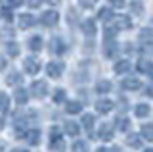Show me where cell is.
Segmentation results:
<instances>
[{
  "instance_id": "cell-6",
  "label": "cell",
  "mask_w": 153,
  "mask_h": 152,
  "mask_svg": "<svg viewBox=\"0 0 153 152\" xmlns=\"http://www.w3.org/2000/svg\"><path fill=\"white\" fill-rule=\"evenodd\" d=\"M17 25H19V29H29L31 25H35V17H33V14H19Z\"/></svg>"
},
{
  "instance_id": "cell-5",
  "label": "cell",
  "mask_w": 153,
  "mask_h": 152,
  "mask_svg": "<svg viewBox=\"0 0 153 152\" xmlns=\"http://www.w3.org/2000/svg\"><path fill=\"white\" fill-rule=\"evenodd\" d=\"M111 20H113V23H115V29H124V31H126V29H130V27H132V21H130V17H128V16H113L111 17Z\"/></svg>"
},
{
  "instance_id": "cell-44",
  "label": "cell",
  "mask_w": 153,
  "mask_h": 152,
  "mask_svg": "<svg viewBox=\"0 0 153 152\" xmlns=\"http://www.w3.org/2000/svg\"><path fill=\"white\" fill-rule=\"evenodd\" d=\"M16 152H27V150H23V148H19V150H16Z\"/></svg>"
},
{
  "instance_id": "cell-25",
  "label": "cell",
  "mask_w": 153,
  "mask_h": 152,
  "mask_svg": "<svg viewBox=\"0 0 153 152\" xmlns=\"http://www.w3.org/2000/svg\"><path fill=\"white\" fill-rule=\"evenodd\" d=\"M10 110V98L8 94L0 93V112H8Z\"/></svg>"
},
{
  "instance_id": "cell-3",
  "label": "cell",
  "mask_w": 153,
  "mask_h": 152,
  "mask_svg": "<svg viewBox=\"0 0 153 152\" xmlns=\"http://www.w3.org/2000/svg\"><path fill=\"white\" fill-rule=\"evenodd\" d=\"M31 93L35 94L36 98H42L48 94V83L46 81H35L31 85Z\"/></svg>"
},
{
  "instance_id": "cell-29",
  "label": "cell",
  "mask_w": 153,
  "mask_h": 152,
  "mask_svg": "<svg viewBox=\"0 0 153 152\" xmlns=\"http://www.w3.org/2000/svg\"><path fill=\"white\" fill-rule=\"evenodd\" d=\"M128 125H130L128 117H119V120H117V127H119V131H126V129H128Z\"/></svg>"
},
{
  "instance_id": "cell-19",
  "label": "cell",
  "mask_w": 153,
  "mask_h": 152,
  "mask_svg": "<svg viewBox=\"0 0 153 152\" xmlns=\"http://www.w3.org/2000/svg\"><path fill=\"white\" fill-rule=\"evenodd\" d=\"M149 114H151L149 104H138V106H136V116L138 117H147Z\"/></svg>"
},
{
  "instance_id": "cell-15",
  "label": "cell",
  "mask_w": 153,
  "mask_h": 152,
  "mask_svg": "<svg viewBox=\"0 0 153 152\" xmlns=\"http://www.w3.org/2000/svg\"><path fill=\"white\" fill-rule=\"evenodd\" d=\"M63 129H65V133H67V135H71V137H76V135H79V131H80V127H79V123H75V121H67Z\"/></svg>"
},
{
  "instance_id": "cell-9",
  "label": "cell",
  "mask_w": 153,
  "mask_h": 152,
  "mask_svg": "<svg viewBox=\"0 0 153 152\" xmlns=\"http://www.w3.org/2000/svg\"><path fill=\"white\" fill-rule=\"evenodd\" d=\"M100 139L102 141H111L113 139V127L109 125V123H103V125L100 127Z\"/></svg>"
},
{
  "instance_id": "cell-40",
  "label": "cell",
  "mask_w": 153,
  "mask_h": 152,
  "mask_svg": "<svg viewBox=\"0 0 153 152\" xmlns=\"http://www.w3.org/2000/svg\"><path fill=\"white\" fill-rule=\"evenodd\" d=\"M4 68H6V60L0 56V69H4Z\"/></svg>"
},
{
  "instance_id": "cell-4",
  "label": "cell",
  "mask_w": 153,
  "mask_h": 152,
  "mask_svg": "<svg viewBox=\"0 0 153 152\" xmlns=\"http://www.w3.org/2000/svg\"><path fill=\"white\" fill-rule=\"evenodd\" d=\"M23 68H25V71L29 75H36L38 69H40V62L36 58H25L23 60Z\"/></svg>"
},
{
  "instance_id": "cell-36",
  "label": "cell",
  "mask_w": 153,
  "mask_h": 152,
  "mask_svg": "<svg viewBox=\"0 0 153 152\" xmlns=\"http://www.w3.org/2000/svg\"><path fill=\"white\" fill-rule=\"evenodd\" d=\"M23 2H25V0H6L8 8H17V6H21Z\"/></svg>"
},
{
  "instance_id": "cell-42",
  "label": "cell",
  "mask_w": 153,
  "mask_h": 152,
  "mask_svg": "<svg viewBox=\"0 0 153 152\" xmlns=\"http://www.w3.org/2000/svg\"><path fill=\"white\" fill-rule=\"evenodd\" d=\"M96 152H107V150H105V148H98V150H96Z\"/></svg>"
},
{
  "instance_id": "cell-18",
  "label": "cell",
  "mask_w": 153,
  "mask_h": 152,
  "mask_svg": "<svg viewBox=\"0 0 153 152\" xmlns=\"http://www.w3.org/2000/svg\"><path fill=\"white\" fill-rule=\"evenodd\" d=\"M13 98H16V102H17V104H27V100H29V94H27L25 89H17L16 94H13Z\"/></svg>"
},
{
  "instance_id": "cell-14",
  "label": "cell",
  "mask_w": 153,
  "mask_h": 152,
  "mask_svg": "<svg viewBox=\"0 0 153 152\" xmlns=\"http://www.w3.org/2000/svg\"><path fill=\"white\" fill-rule=\"evenodd\" d=\"M29 50H33V52L42 50V39L38 35H35V37H31V39H29Z\"/></svg>"
},
{
  "instance_id": "cell-2",
  "label": "cell",
  "mask_w": 153,
  "mask_h": 152,
  "mask_svg": "<svg viewBox=\"0 0 153 152\" xmlns=\"http://www.w3.org/2000/svg\"><path fill=\"white\" fill-rule=\"evenodd\" d=\"M46 73L50 75L52 79L61 77V73H63V64H61V62H50V64L46 65Z\"/></svg>"
},
{
  "instance_id": "cell-46",
  "label": "cell",
  "mask_w": 153,
  "mask_h": 152,
  "mask_svg": "<svg viewBox=\"0 0 153 152\" xmlns=\"http://www.w3.org/2000/svg\"><path fill=\"white\" fill-rule=\"evenodd\" d=\"M146 152H151V150H149V148H147V150H146Z\"/></svg>"
},
{
  "instance_id": "cell-8",
  "label": "cell",
  "mask_w": 153,
  "mask_h": 152,
  "mask_svg": "<svg viewBox=\"0 0 153 152\" xmlns=\"http://www.w3.org/2000/svg\"><path fill=\"white\" fill-rule=\"evenodd\" d=\"M80 29L86 37H94L96 35V21L94 20H84L82 25H80Z\"/></svg>"
},
{
  "instance_id": "cell-34",
  "label": "cell",
  "mask_w": 153,
  "mask_h": 152,
  "mask_svg": "<svg viewBox=\"0 0 153 152\" xmlns=\"http://www.w3.org/2000/svg\"><path fill=\"white\" fill-rule=\"evenodd\" d=\"M96 2H98V0H79V4H80L82 8H94Z\"/></svg>"
},
{
  "instance_id": "cell-30",
  "label": "cell",
  "mask_w": 153,
  "mask_h": 152,
  "mask_svg": "<svg viewBox=\"0 0 153 152\" xmlns=\"http://www.w3.org/2000/svg\"><path fill=\"white\" fill-rule=\"evenodd\" d=\"M103 35H105V39H115V35H117V29H115V27H105V31H103Z\"/></svg>"
},
{
  "instance_id": "cell-20",
  "label": "cell",
  "mask_w": 153,
  "mask_h": 152,
  "mask_svg": "<svg viewBox=\"0 0 153 152\" xmlns=\"http://www.w3.org/2000/svg\"><path fill=\"white\" fill-rule=\"evenodd\" d=\"M138 71L146 75H151V62L149 60H140L138 62Z\"/></svg>"
},
{
  "instance_id": "cell-11",
  "label": "cell",
  "mask_w": 153,
  "mask_h": 152,
  "mask_svg": "<svg viewBox=\"0 0 153 152\" xmlns=\"http://www.w3.org/2000/svg\"><path fill=\"white\" fill-rule=\"evenodd\" d=\"M96 108H98V112H100V114H109V112L113 110V102L105 98V100H100L98 104H96Z\"/></svg>"
},
{
  "instance_id": "cell-22",
  "label": "cell",
  "mask_w": 153,
  "mask_h": 152,
  "mask_svg": "<svg viewBox=\"0 0 153 152\" xmlns=\"http://www.w3.org/2000/svg\"><path fill=\"white\" fill-rule=\"evenodd\" d=\"M128 146H132V148H140L142 146V137L140 135H128Z\"/></svg>"
},
{
  "instance_id": "cell-27",
  "label": "cell",
  "mask_w": 153,
  "mask_h": 152,
  "mask_svg": "<svg viewBox=\"0 0 153 152\" xmlns=\"http://www.w3.org/2000/svg\"><path fill=\"white\" fill-rule=\"evenodd\" d=\"M113 17V12L109 10V8H102L98 14V20H102V21H107V20H111Z\"/></svg>"
},
{
  "instance_id": "cell-33",
  "label": "cell",
  "mask_w": 153,
  "mask_h": 152,
  "mask_svg": "<svg viewBox=\"0 0 153 152\" xmlns=\"http://www.w3.org/2000/svg\"><path fill=\"white\" fill-rule=\"evenodd\" d=\"M8 52H10L12 56H17V54H19V46L16 44V42H10V44H8Z\"/></svg>"
},
{
  "instance_id": "cell-17",
  "label": "cell",
  "mask_w": 153,
  "mask_h": 152,
  "mask_svg": "<svg viewBox=\"0 0 153 152\" xmlns=\"http://www.w3.org/2000/svg\"><path fill=\"white\" fill-rule=\"evenodd\" d=\"M65 110H67V114H79L80 110H82V104H80L79 100H71V102H67Z\"/></svg>"
},
{
  "instance_id": "cell-16",
  "label": "cell",
  "mask_w": 153,
  "mask_h": 152,
  "mask_svg": "<svg viewBox=\"0 0 153 152\" xmlns=\"http://www.w3.org/2000/svg\"><path fill=\"white\" fill-rule=\"evenodd\" d=\"M140 44H146V46L151 44V29L149 27H146V29L140 31Z\"/></svg>"
},
{
  "instance_id": "cell-41",
  "label": "cell",
  "mask_w": 153,
  "mask_h": 152,
  "mask_svg": "<svg viewBox=\"0 0 153 152\" xmlns=\"http://www.w3.org/2000/svg\"><path fill=\"white\" fill-rule=\"evenodd\" d=\"M6 150V144H4V142H0V152H4Z\"/></svg>"
},
{
  "instance_id": "cell-35",
  "label": "cell",
  "mask_w": 153,
  "mask_h": 152,
  "mask_svg": "<svg viewBox=\"0 0 153 152\" xmlns=\"http://www.w3.org/2000/svg\"><path fill=\"white\" fill-rule=\"evenodd\" d=\"M132 10L136 12V14H142V12H143V4L136 0V2H132Z\"/></svg>"
},
{
  "instance_id": "cell-1",
  "label": "cell",
  "mask_w": 153,
  "mask_h": 152,
  "mask_svg": "<svg viewBox=\"0 0 153 152\" xmlns=\"http://www.w3.org/2000/svg\"><path fill=\"white\" fill-rule=\"evenodd\" d=\"M59 21V14L54 12V10H48L42 14V17H40V23L42 25H46V27H52V25H56V23Z\"/></svg>"
},
{
  "instance_id": "cell-10",
  "label": "cell",
  "mask_w": 153,
  "mask_h": 152,
  "mask_svg": "<svg viewBox=\"0 0 153 152\" xmlns=\"http://www.w3.org/2000/svg\"><path fill=\"white\" fill-rule=\"evenodd\" d=\"M128 71H130V62L128 60H119L117 64H115V73L124 75V73H128Z\"/></svg>"
},
{
  "instance_id": "cell-7",
  "label": "cell",
  "mask_w": 153,
  "mask_h": 152,
  "mask_svg": "<svg viewBox=\"0 0 153 152\" xmlns=\"http://www.w3.org/2000/svg\"><path fill=\"white\" fill-rule=\"evenodd\" d=\"M140 87H142V81L136 79V77H126L123 81V89H124V91H138Z\"/></svg>"
},
{
  "instance_id": "cell-43",
  "label": "cell",
  "mask_w": 153,
  "mask_h": 152,
  "mask_svg": "<svg viewBox=\"0 0 153 152\" xmlns=\"http://www.w3.org/2000/svg\"><path fill=\"white\" fill-rule=\"evenodd\" d=\"M50 2H52V4H57V2H59V0H50Z\"/></svg>"
},
{
  "instance_id": "cell-31",
  "label": "cell",
  "mask_w": 153,
  "mask_h": 152,
  "mask_svg": "<svg viewBox=\"0 0 153 152\" xmlns=\"http://www.w3.org/2000/svg\"><path fill=\"white\" fill-rule=\"evenodd\" d=\"M65 100V91L63 89H57L54 93V102H63Z\"/></svg>"
},
{
  "instance_id": "cell-39",
  "label": "cell",
  "mask_w": 153,
  "mask_h": 152,
  "mask_svg": "<svg viewBox=\"0 0 153 152\" xmlns=\"http://www.w3.org/2000/svg\"><path fill=\"white\" fill-rule=\"evenodd\" d=\"M27 4L31 8H40V4H42V0H27Z\"/></svg>"
},
{
  "instance_id": "cell-28",
  "label": "cell",
  "mask_w": 153,
  "mask_h": 152,
  "mask_svg": "<svg viewBox=\"0 0 153 152\" xmlns=\"http://www.w3.org/2000/svg\"><path fill=\"white\" fill-rule=\"evenodd\" d=\"M73 152H88V146H86L84 141H76L73 144Z\"/></svg>"
},
{
  "instance_id": "cell-32",
  "label": "cell",
  "mask_w": 153,
  "mask_h": 152,
  "mask_svg": "<svg viewBox=\"0 0 153 152\" xmlns=\"http://www.w3.org/2000/svg\"><path fill=\"white\" fill-rule=\"evenodd\" d=\"M142 135L146 137V141H151V125L149 123H146V125L142 127Z\"/></svg>"
},
{
  "instance_id": "cell-24",
  "label": "cell",
  "mask_w": 153,
  "mask_h": 152,
  "mask_svg": "<svg viewBox=\"0 0 153 152\" xmlns=\"http://www.w3.org/2000/svg\"><path fill=\"white\" fill-rule=\"evenodd\" d=\"M21 81H23V77L17 73V71H13V73H10L8 77H6V83L8 85H19Z\"/></svg>"
},
{
  "instance_id": "cell-13",
  "label": "cell",
  "mask_w": 153,
  "mask_h": 152,
  "mask_svg": "<svg viewBox=\"0 0 153 152\" xmlns=\"http://www.w3.org/2000/svg\"><path fill=\"white\" fill-rule=\"evenodd\" d=\"M23 137H25V139H27L29 142H31V144H38V142H40V131H38V129L27 131Z\"/></svg>"
},
{
  "instance_id": "cell-37",
  "label": "cell",
  "mask_w": 153,
  "mask_h": 152,
  "mask_svg": "<svg viewBox=\"0 0 153 152\" xmlns=\"http://www.w3.org/2000/svg\"><path fill=\"white\" fill-rule=\"evenodd\" d=\"M0 14H2L4 20H8V21L13 20V16H12V12H10V8H4V10H0Z\"/></svg>"
},
{
  "instance_id": "cell-23",
  "label": "cell",
  "mask_w": 153,
  "mask_h": 152,
  "mask_svg": "<svg viewBox=\"0 0 153 152\" xmlns=\"http://www.w3.org/2000/svg\"><path fill=\"white\" fill-rule=\"evenodd\" d=\"M109 91H111V83L109 81H100L98 85H96V93H100V94H105Z\"/></svg>"
},
{
  "instance_id": "cell-26",
  "label": "cell",
  "mask_w": 153,
  "mask_h": 152,
  "mask_svg": "<svg viewBox=\"0 0 153 152\" xmlns=\"http://www.w3.org/2000/svg\"><path fill=\"white\" fill-rule=\"evenodd\" d=\"M94 114H84V116H82V125L86 127V129H92V125H94Z\"/></svg>"
},
{
  "instance_id": "cell-45",
  "label": "cell",
  "mask_w": 153,
  "mask_h": 152,
  "mask_svg": "<svg viewBox=\"0 0 153 152\" xmlns=\"http://www.w3.org/2000/svg\"><path fill=\"white\" fill-rule=\"evenodd\" d=\"M0 127H4V123H2V121H0Z\"/></svg>"
},
{
  "instance_id": "cell-38",
  "label": "cell",
  "mask_w": 153,
  "mask_h": 152,
  "mask_svg": "<svg viewBox=\"0 0 153 152\" xmlns=\"http://www.w3.org/2000/svg\"><path fill=\"white\" fill-rule=\"evenodd\" d=\"M113 8H124V0H109Z\"/></svg>"
},
{
  "instance_id": "cell-21",
  "label": "cell",
  "mask_w": 153,
  "mask_h": 152,
  "mask_svg": "<svg viewBox=\"0 0 153 152\" xmlns=\"http://www.w3.org/2000/svg\"><path fill=\"white\" fill-rule=\"evenodd\" d=\"M115 52H117V44H115L113 41L105 42V48H103V54H105V58H113V56H115Z\"/></svg>"
},
{
  "instance_id": "cell-12",
  "label": "cell",
  "mask_w": 153,
  "mask_h": 152,
  "mask_svg": "<svg viewBox=\"0 0 153 152\" xmlns=\"http://www.w3.org/2000/svg\"><path fill=\"white\" fill-rule=\"evenodd\" d=\"M50 48H52V52H54V54H63L65 52V44H63V41L61 39H54L52 41V44H50Z\"/></svg>"
}]
</instances>
